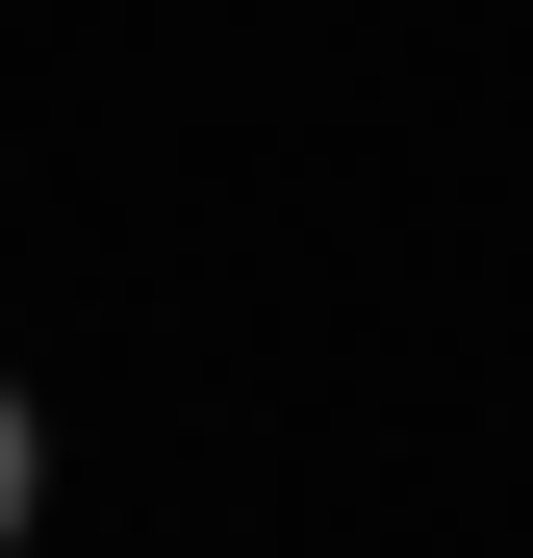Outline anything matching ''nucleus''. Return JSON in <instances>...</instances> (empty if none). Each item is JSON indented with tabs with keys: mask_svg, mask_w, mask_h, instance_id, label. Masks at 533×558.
I'll use <instances>...</instances> for the list:
<instances>
[{
	"mask_svg": "<svg viewBox=\"0 0 533 558\" xmlns=\"http://www.w3.org/2000/svg\"><path fill=\"white\" fill-rule=\"evenodd\" d=\"M26 508H51V432H26V381H0V558H26Z\"/></svg>",
	"mask_w": 533,
	"mask_h": 558,
	"instance_id": "1",
	"label": "nucleus"
}]
</instances>
